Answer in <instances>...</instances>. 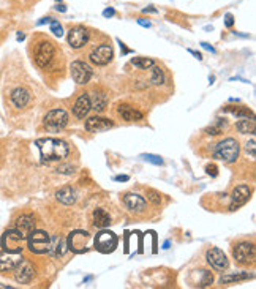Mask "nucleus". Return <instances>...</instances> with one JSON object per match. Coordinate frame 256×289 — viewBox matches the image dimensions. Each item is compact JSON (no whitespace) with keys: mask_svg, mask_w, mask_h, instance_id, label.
<instances>
[{"mask_svg":"<svg viewBox=\"0 0 256 289\" xmlns=\"http://www.w3.org/2000/svg\"><path fill=\"white\" fill-rule=\"evenodd\" d=\"M38 149L41 153V160L43 163L49 161H60L63 158H67L70 153V147L65 141L56 139V138H45V139H38L36 142Z\"/></svg>","mask_w":256,"mask_h":289,"instance_id":"f257e3e1","label":"nucleus"},{"mask_svg":"<svg viewBox=\"0 0 256 289\" xmlns=\"http://www.w3.org/2000/svg\"><path fill=\"white\" fill-rule=\"evenodd\" d=\"M240 146L234 138H226L220 141L214 149V156L223 163H234L239 158Z\"/></svg>","mask_w":256,"mask_h":289,"instance_id":"f03ea898","label":"nucleus"},{"mask_svg":"<svg viewBox=\"0 0 256 289\" xmlns=\"http://www.w3.org/2000/svg\"><path fill=\"white\" fill-rule=\"evenodd\" d=\"M27 246L32 253L36 255H43L49 252V246H51V237L49 234L40 229H33L29 235H27Z\"/></svg>","mask_w":256,"mask_h":289,"instance_id":"7ed1b4c3","label":"nucleus"},{"mask_svg":"<svg viewBox=\"0 0 256 289\" xmlns=\"http://www.w3.org/2000/svg\"><path fill=\"white\" fill-rule=\"evenodd\" d=\"M54 46L51 42H40L35 49H33V59H35V63L38 65L40 68H46L48 65L53 62L54 59Z\"/></svg>","mask_w":256,"mask_h":289,"instance_id":"20e7f679","label":"nucleus"},{"mask_svg":"<svg viewBox=\"0 0 256 289\" xmlns=\"http://www.w3.org/2000/svg\"><path fill=\"white\" fill-rule=\"evenodd\" d=\"M68 123V114L63 109H53L49 111L45 117V128L51 133L60 131L62 128H65Z\"/></svg>","mask_w":256,"mask_h":289,"instance_id":"39448f33","label":"nucleus"},{"mask_svg":"<svg viewBox=\"0 0 256 289\" xmlns=\"http://www.w3.org/2000/svg\"><path fill=\"white\" fill-rule=\"evenodd\" d=\"M234 259L240 266H248L254 261V245L251 242H240L234 248Z\"/></svg>","mask_w":256,"mask_h":289,"instance_id":"423d86ee","label":"nucleus"},{"mask_svg":"<svg viewBox=\"0 0 256 289\" xmlns=\"http://www.w3.org/2000/svg\"><path fill=\"white\" fill-rule=\"evenodd\" d=\"M70 70H71V77L74 79L76 84H87L94 74L91 65H87L86 62H81V60L73 62Z\"/></svg>","mask_w":256,"mask_h":289,"instance_id":"0eeeda50","label":"nucleus"},{"mask_svg":"<svg viewBox=\"0 0 256 289\" xmlns=\"http://www.w3.org/2000/svg\"><path fill=\"white\" fill-rule=\"evenodd\" d=\"M35 277V267L32 266V262L27 259H21L19 264L15 267V280L19 284H27L32 281V278Z\"/></svg>","mask_w":256,"mask_h":289,"instance_id":"6e6552de","label":"nucleus"},{"mask_svg":"<svg viewBox=\"0 0 256 289\" xmlns=\"http://www.w3.org/2000/svg\"><path fill=\"white\" fill-rule=\"evenodd\" d=\"M95 246L101 253H111L117 246V237L111 231H101L95 237Z\"/></svg>","mask_w":256,"mask_h":289,"instance_id":"1a4fd4ad","label":"nucleus"},{"mask_svg":"<svg viewBox=\"0 0 256 289\" xmlns=\"http://www.w3.org/2000/svg\"><path fill=\"white\" fill-rule=\"evenodd\" d=\"M21 259H22L21 252H7V250H4L0 253V273L13 272L21 262Z\"/></svg>","mask_w":256,"mask_h":289,"instance_id":"9d476101","label":"nucleus"},{"mask_svg":"<svg viewBox=\"0 0 256 289\" xmlns=\"http://www.w3.org/2000/svg\"><path fill=\"white\" fill-rule=\"evenodd\" d=\"M112 56H114L112 48L108 46V45H101V46L95 48V49L91 52V56H89V59H91V62H92L94 65H98V67H103V65H108V63L112 60Z\"/></svg>","mask_w":256,"mask_h":289,"instance_id":"9b49d317","label":"nucleus"},{"mask_svg":"<svg viewBox=\"0 0 256 289\" xmlns=\"http://www.w3.org/2000/svg\"><path fill=\"white\" fill-rule=\"evenodd\" d=\"M25 240L16 229H8L2 235V248L7 252H21V243Z\"/></svg>","mask_w":256,"mask_h":289,"instance_id":"f8f14e48","label":"nucleus"},{"mask_svg":"<svg viewBox=\"0 0 256 289\" xmlns=\"http://www.w3.org/2000/svg\"><path fill=\"white\" fill-rule=\"evenodd\" d=\"M87 242H89V232L74 231L68 237V248L74 253H82L87 250Z\"/></svg>","mask_w":256,"mask_h":289,"instance_id":"ddd939ff","label":"nucleus"},{"mask_svg":"<svg viewBox=\"0 0 256 289\" xmlns=\"http://www.w3.org/2000/svg\"><path fill=\"white\" fill-rule=\"evenodd\" d=\"M206 258H207V262L210 264V267H214L215 270L223 272L228 269V258L220 248H210L206 253Z\"/></svg>","mask_w":256,"mask_h":289,"instance_id":"4468645a","label":"nucleus"},{"mask_svg":"<svg viewBox=\"0 0 256 289\" xmlns=\"http://www.w3.org/2000/svg\"><path fill=\"white\" fill-rule=\"evenodd\" d=\"M250 196H251V190L248 185H237L231 193V205H229V209L236 210L242 207L250 199Z\"/></svg>","mask_w":256,"mask_h":289,"instance_id":"2eb2a0df","label":"nucleus"},{"mask_svg":"<svg viewBox=\"0 0 256 289\" xmlns=\"http://www.w3.org/2000/svg\"><path fill=\"white\" fill-rule=\"evenodd\" d=\"M87 42H89V32H87V29L81 27V25H78V27H74L68 32V45L73 49H79V48L86 46Z\"/></svg>","mask_w":256,"mask_h":289,"instance_id":"dca6fc26","label":"nucleus"},{"mask_svg":"<svg viewBox=\"0 0 256 289\" xmlns=\"http://www.w3.org/2000/svg\"><path fill=\"white\" fill-rule=\"evenodd\" d=\"M112 128V122L105 117H91V119L86 120V130L91 131V133H101V131H106Z\"/></svg>","mask_w":256,"mask_h":289,"instance_id":"f3484780","label":"nucleus"},{"mask_svg":"<svg viewBox=\"0 0 256 289\" xmlns=\"http://www.w3.org/2000/svg\"><path fill=\"white\" fill-rule=\"evenodd\" d=\"M10 100L13 103V106L18 108V109H22L30 103V92L27 89H24V87H18V89H15L11 92Z\"/></svg>","mask_w":256,"mask_h":289,"instance_id":"a211bd4d","label":"nucleus"},{"mask_svg":"<svg viewBox=\"0 0 256 289\" xmlns=\"http://www.w3.org/2000/svg\"><path fill=\"white\" fill-rule=\"evenodd\" d=\"M15 229L22 235L24 239H27V235L35 229V218L32 215H21L16 220V226Z\"/></svg>","mask_w":256,"mask_h":289,"instance_id":"6ab92c4d","label":"nucleus"},{"mask_svg":"<svg viewBox=\"0 0 256 289\" xmlns=\"http://www.w3.org/2000/svg\"><path fill=\"white\" fill-rule=\"evenodd\" d=\"M91 98H89L87 94H82L79 95V98L76 100L74 106H73V114L78 117V119H84L87 117V114L91 112Z\"/></svg>","mask_w":256,"mask_h":289,"instance_id":"aec40b11","label":"nucleus"},{"mask_svg":"<svg viewBox=\"0 0 256 289\" xmlns=\"http://www.w3.org/2000/svg\"><path fill=\"white\" fill-rule=\"evenodd\" d=\"M123 202L125 205L132 210V212H143L146 209V199L143 196H139L136 193H128L123 196Z\"/></svg>","mask_w":256,"mask_h":289,"instance_id":"412c9836","label":"nucleus"},{"mask_svg":"<svg viewBox=\"0 0 256 289\" xmlns=\"http://www.w3.org/2000/svg\"><path fill=\"white\" fill-rule=\"evenodd\" d=\"M117 114L122 117L123 120L126 122H135V120H143V112L128 106V104H120L119 109H117Z\"/></svg>","mask_w":256,"mask_h":289,"instance_id":"4be33fe9","label":"nucleus"},{"mask_svg":"<svg viewBox=\"0 0 256 289\" xmlns=\"http://www.w3.org/2000/svg\"><path fill=\"white\" fill-rule=\"evenodd\" d=\"M212 281H214V275L209 270H196L193 275H191V283H193V286H198V287L210 286Z\"/></svg>","mask_w":256,"mask_h":289,"instance_id":"5701e85b","label":"nucleus"},{"mask_svg":"<svg viewBox=\"0 0 256 289\" xmlns=\"http://www.w3.org/2000/svg\"><path fill=\"white\" fill-rule=\"evenodd\" d=\"M56 198L59 202H62L63 205H71L76 202V198H78V194H76V190L71 188V187H62L57 193H56Z\"/></svg>","mask_w":256,"mask_h":289,"instance_id":"b1692460","label":"nucleus"},{"mask_svg":"<svg viewBox=\"0 0 256 289\" xmlns=\"http://www.w3.org/2000/svg\"><path fill=\"white\" fill-rule=\"evenodd\" d=\"M236 128L242 135H254V130H256L254 117H240V120L236 123Z\"/></svg>","mask_w":256,"mask_h":289,"instance_id":"393cba45","label":"nucleus"},{"mask_svg":"<svg viewBox=\"0 0 256 289\" xmlns=\"http://www.w3.org/2000/svg\"><path fill=\"white\" fill-rule=\"evenodd\" d=\"M91 98V108L95 109L97 112H101V111H105L106 108V104H108V97L103 94V92H94L92 97H89Z\"/></svg>","mask_w":256,"mask_h":289,"instance_id":"a878e982","label":"nucleus"},{"mask_svg":"<svg viewBox=\"0 0 256 289\" xmlns=\"http://www.w3.org/2000/svg\"><path fill=\"white\" fill-rule=\"evenodd\" d=\"M111 223V217L105 209H95L94 210V226L97 228H106Z\"/></svg>","mask_w":256,"mask_h":289,"instance_id":"bb28decb","label":"nucleus"},{"mask_svg":"<svg viewBox=\"0 0 256 289\" xmlns=\"http://www.w3.org/2000/svg\"><path fill=\"white\" fill-rule=\"evenodd\" d=\"M253 278V275L248 272H239V273H228L222 277V283L225 284H231V283H237V281H244V280H250Z\"/></svg>","mask_w":256,"mask_h":289,"instance_id":"cd10ccee","label":"nucleus"},{"mask_svg":"<svg viewBox=\"0 0 256 289\" xmlns=\"http://www.w3.org/2000/svg\"><path fill=\"white\" fill-rule=\"evenodd\" d=\"M223 111L233 114L236 117H254L253 112L245 106H226V108H223Z\"/></svg>","mask_w":256,"mask_h":289,"instance_id":"c85d7f7f","label":"nucleus"},{"mask_svg":"<svg viewBox=\"0 0 256 289\" xmlns=\"http://www.w3.org/2000/svg\"><path fill=\"white\" fill-rule=\"evenodd\" d=\"M228 127L226 120L225 119H217L207 130H206V133L207 135H212V136H217V135H222L223 133V130Z\"/></svg>","mask_w":256,"mask_h":289,"instance_id":"c756f323","label":"nucleus"},{"mask_svg":"<svg viewBox=\"0 0 256 289\" xmlns=\"http://www.w3.org/2000/svg\"><path fill=\"white\" fill-rule=\"evenodd\" d=\"M132 65L136 67L138 70H149L155 65V62H153L152 59H147V57H133Z\"/></svg>","mask_w":256,"mask_h":289,"instance_id":"7c9ffc66","label":"nucleus"},{"mask_svg":"<svg viewBox=\"0 0 256 289\" xmlns=\"http://www.w3.org/2000/svg\"><path fill=\"white\" fill-rule=\"evenodd\" d=\"M152 82L155 86L164 84V73L160 67H155V65L152 67Z\"/></svg>","mask_w":256,"mask_h":289,"instance_id":"2f4dec72","label":"nucleus"},{"mask_svg":"<svg viewBox=\"0 0 256 289\" xmlns=\"http://www.w3.org/2000/svg\"><path fill=\"white\" fill-rule=\"evenodd\" d=\"M146 196H147V199L153 204V205H160L161 202V194L155 190H147L146 191Z\"/></svg>","mask_w":256,"mask_h":289,"instance_id":"473e14b6","label":"nucleus"},{"mask_svg":"<svg viewBox=\"0 0 256 289\" xmlns=\"http://www.w3.org/2000/svg\"><path fill=\"white\" fill-rule=\"evenodd\" d=\"M245 153L250 156L251 160L256 156V141H254V139H250V141L245 144Z\"/></svg>","mask_w":256,"mask_h":289,"instance_id":"72a5a7b5","label":"nucleus"},{"mask_svg":"<svg viewBox=\"0 0 256 289\" xmlns=\"http://www.w3.org/2000/svg\"><path fill=\"white\" fill-rule=\"evenodd\" d=\"M49 25H51V32H53L56 36H62L63 35V29H62V25L59 24V21H51L49 22Z\"/></svg>","mask_w":256,"mask_h":289,"instance_id":"f704fd0d","label":"nucleus"},{"mask_svg":"<svg viewBox=\"0 0 256 289\" xmlns=\"http://www.w3.org/2000/svg\"><path fill=\"white\" fill-rule=\"evenodd\" d=\"M143 158H144L146 161L152 163V164H161V163H163V160H161V156H158V155H152V153L143 155Z\"/></svg>","mask_w":256,"mask_h":289,"instance_id":"c9c22d12","label":"nucleus"},{"mask_svg":"<svg viewBox=\"0 0 256 289\" xmlns=\"http://www.w3.org/2000/svg\"><path fill=\"white\" fill-rule=\"evenodd\" d=\"M57 173H60V174H73V173H74V166L62 164V166L57 168Z\"/></svg>","mask_w":256,"mask_h":289,"instance_id":"e433bc0d","label":"nucleus"},{"mask_svg":"<svg viewBox=\"0 0 256 289\" xmlns=\"http://www.w3.org/2000/svg\"><path fill=\"white\" fill-rule=\"evenodd\" d=\"M206 171H207V174L212 176V177H215L217 174H219V168H217L215 164H209V166L206 168Z\"/></svg>","mask_w":256,"mask_h":289,"instance_id":"4c0bfd02","label":"nucleus"},{"mask_svg":"<svg viewBox=\"0 0 256 289\" xmlns=\"http://www.w3.org/2000/svg\"><path fill=\"white\" fill-rule=\"evenodd\" d=\"M233 24H234V18H233V15H229L228 13V15L225 16V25L226 27H233Z\"/></svg>","mask_w":256,"mask_h":289,"instance_id":"58836bf2","label":"nucleus"},{"mask_svg":"<svg viewBox=\"0 0 256 289\" xmlns=\"http://www.w3.org/2000/svg\"><path fill=\"white\" fill-rule=\"evenodd\" d=\"M114 15H116V10H114V8H106V10L103 11V16H105V18H111V16H114Z\"/></svg>","mask_w":256,"mask_h":289,"instance_id":"ea45409f","label":"nucleus"},{"mask_svg":"<svg viewBox=\"0 0 256 289\" xmlns=\"http://www.w3.org/2000/svg\"><path fill=\"white\" fill-rule=\"evenodd\" d=\"M138 24L143 25V27H150V22H149V21H144V19H138Z\"/></svg>","mask_w":256,"mask_h":289,"instance_id":"a19ab883","label":"nucleus"},{"mask_svg":"<svg viewBox=\"0 0 256 289\" xmlns=\"http://www.w3.org/2000/svg\"><path fill=\"white\" fill-rule=\"evenodd\" d=\"M51 21H53V18H43V19L38 21V25H41V24H49Z\"/></svg>","mask_w":256,"mask_h":289,"instance_id":"79ce46f5","label":"nucleus"},{"mask_svg":"<svg viewBox=\"0 0 256 289\" xmlns=\"http://www.w3.org/2000/svg\"><path fill=\"white\" fill-rule=\"evenodd\" d=\"M201 45H202V48H204V49H207V51H210V52H215V49H214L210 45H207V43H201Z\"/></svg>","mask_w":256,"mask_h":289,"instance_id":"37998d69","label":"nucleus"},{"mask_svg":"<svg viewBox=\"0 0 256 289\" xmlns=\"http://www.w3.org/2000/svg\"><path fill=\"white\" fill-rule=\"evenodd\" d=\"M128 179H130L128 176H117V177H116V180H117V182H126Z\"/></svg>","mask_w":256,"mask_h":289,"instance_id":"c03bdc74","label":"nucleus"},{"mask_svg":"<svg viewBox=\"0 0 256 289\" xmlns=\"http://www.w3.org/2000/svg\"><path fill=\"white\" fill-rule=\"evenodd\" d=\"M56 10H57V11H60V13H65V11H67V7H65V5H57V7H56Z\"/></svg>","mask_w":256,"mask_h":289,"instance_id":"a18cd8bd","label":"nucleus"},{"mask_svg":"<svg viewBox=\"0 0 256 289\" xmlns=\"http://www.w3.org/2000/svg\"><path fill=\"white\" fill-rule=\"evenodd\" d=\"M119 45H120V48H122V51H123V54H128V52H130V49H126L122 42H119Z\"/></svg>","mask_w":256,"mask_h":289,"instance_id":"49530a36","label":"nucleus"},{"mask_svg":"<svg viewBox=\"0 0 256 289\" xmlns=\"http://www.w3.org/2000/svg\"><path fill=\"white\" fill-rule=\"evenodd\" d=\"M190 52H191V54H195V56H196V59H198V60H201V59H202V56H201V54H199V52H195V51H190Z\"/></svg>","mask_w":256,"mask_h":289,"instance_id":"de8ad7c7","label":"nucleus"},{"mask_svg":"<svg viewBox=\"0 0 256 289\" xmlns=\"http://www.w3.org/2000/svg\"><path fill=\"white\" fill-rule=\"evenodd\" d=\"M143 11H144V13H155L157 10H155V8H144Z\"/></svg>","mask_w":256,"mask_h":289,"instance_id":"09e8293b","label":"nucleus"},{"mask_svg":"<svg viewBox=\"0 0 256 289\" xmlns=\"http://www.w3.org/2000/svg\"><path fill=\"white\" fill-rule=\"evenodd\" d=\"M0 289H11V287L7 286V284H0Z\"/></svg>","mask_w":256,"mask_h":289,"instance_id":"8fccbe9b","label":"nucleus"}]
</instances>
